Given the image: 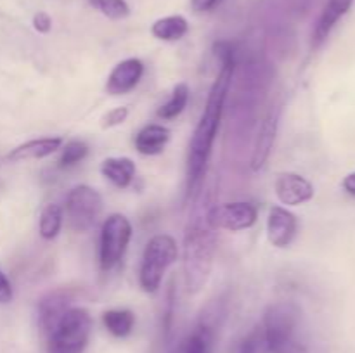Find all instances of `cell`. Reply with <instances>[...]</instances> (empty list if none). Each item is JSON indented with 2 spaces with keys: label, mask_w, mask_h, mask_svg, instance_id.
Returning <instances> with one entry per match:
<instances>
[{
  "label": "cell",
  "mask_w": 355,
  "mask_h": 353,
  "mask_svg": "<svg viewBox=\"0 0 355 353\" xmlns=\"http://www.w3.org/2000/svg\"><path fill=\"white\" fill-rule=\"evenodd\" d=\"M220 64V71L208 93L207 106H205L203 114H201L189 142V152H187V189L189 192L196 189L198 183L203 179L211 149H214L215 137H217L222 113H224L225 99H227L229 89H231L232 76H234L236 61H225Z\"/></svg>",
  "instance_id": "1"
},
{
  "label": "cell",
  "mask_w": 355,
  "mask_h": 353,
  "mask_svg": "<svg viewBox=\"0 0 355 353\" xmlns=\"http://www.w3.org/2000/svg\"><path fill=\"white\" fill-rule=\"evenodd\" d=\"M215 230L205 215L189 218L184 234V280L189 293H200L208 282L215 258Z\"/></svg>",
  "instance_id": "2"
},
{
  "label": "cell",
  "mask_w": 355,
  "mask_h": 353,
  "mask_svg": "<svg viewBox=\"0 0 355 353\" xmlns=\"http://www.w3.org/2000/svg\"><path fill=\"white\" fill-rule=\"evenodd\" d=\"M92 315L82 307H69L49 334L47 353H83L92 332Z\"/></svg>",
  "instance_id": "3"
},
{
  "label": "cell",
  "mask_w": 355,
  "mask_h": 353,
  "mask_svg": "<svg viewBox=\"0 0 355 353\" xmlns=\"http://www.w3.org/2000/svg\"><path fill=\"white\" fill-rule=\"evenodd\" d=\"M179 249L172 235L158 234L149 239L142 253L139 282L146 293H156L162 286L163 275L175 263Z\"/></svg>",
  "instance_id": "4"
},
{
  "label": "cell",
  "mask_w": 355,
  "mask_h": 353,
  "mask_svg": "<svg viewBox=\"0 0 355 353\" xmlns=\"http://www.w3.org/2000/svg\"><path fill=\"white\" fill-rule=\"evenodd\" d=\"M260 325L266 332L269 352L277 353L284 346L300 339V310L290 301H277L267 308Z\"/></svg>",
  "instance_id": "5"
},
{
  "label": "cell",
  "mask_w": 355,
  "mask_h": 353,
  "mask_svg": "<svg viewBox=\"0 0 355 353\" xmlns=\"http://www.w3.org/2000/svg\"><path fill=\"white\" fill-rule=\"evenodd\" d=\"M71 230L89 232L96 227L103 213V197L89 185H76L68 192L62 208Z\"/></svg>",
  "instance_id": "6"
},
{
  "label": "cell",
  "mask_w": 355,
  "mask_h": 353,
  "mask_svg": "<svg viewBox=\"0 0 355 353\" xmlns=\"http://www.w3.org/2000/svg\"><path fill=\"white\" fill-rule=\"evenodd\" d=\"M132 239V224L121 213H113L104 220L101 228L99 262L101 269L111 270L121 262Z\"/></svg>",
  "instance_id": "7"
},
{
  "label": "cell",
  "mask_w": 355,
  "mask_h": 353,
  "mask_svg": "<svg viewBox=\"0 0 355 353\" xmlns=\"http://www.w3.org/2000/svg\"><path fill=\"white\" fill-rule=\"evenodd\" d=\"M205 217L214 230L239 232L255 225L259 211L252 203L236 201V203L215 204L207 211Z\"/></svg>",
  "instance_id": "8"
},
{
  "label": "cell",
  "mask_w": 355,
  "mask_h": 353,
  "mask_svg": "<svg viewBox=\"0 0 355 353\" xmlns=\"http://www.w3.org/2000/svg\"><path fill=\"white\" fill-rule=\"evenodd\" d=\"M277 199L286 206H298L314 197V185L298 173H281L274 183Z\"/></svg>",
  "instance_id": "9"
},
{
  "label": "cell",
  "mask_w": 355,
  "mask_h": 353,
  "mask_svg": "<svg viewBox=\"0 0 355 353\" xmlns=\"http://www.w3.org/2000/svg\"><path fill=\"white\" fill-rule=\"evenodd\" d=\"M142 75H144V64L141 59H125L118 62L107 76L106 92L111 96H123L139 85Z\"/></svg>",
  "instance_id": "10"
},
{
  "label": "cell",
  "mask_w": 355,
  "mask_h": 353,
  "mask_svg": "<svg viewBox=\"0 0 355 353\" xmlns=\"http://www.w3.org/2000/svg\"><path fill=\"white\" fill-rule=\"evenodd\" d=\"M297 234V217L283 206H272L267 218V237L276 248H286Z\"/></svg>",
  "instance_id": "11"
},
{
  "label": "cell",
  "mask_w": 355,
  "mask_h": 353,
  "mask_svg": "<svg viewBox=\"0 0 355 353\" xmlns=\"http://www.w3.org/2000/svg\"><path fill=\"white\" fill-rule=\"evenodd\" d=\"M71 303V298H69L68 291L58 289L52 291V293L45 294L40 301H38L37 307V320L38 327L44 334H51V331L54 329V325L58 324L59 318L62 317L66 310L69 308Z\"/></svg>",
  "instance_id": "12"
},
{
  "label": "cell",
  "mask_w": 355,
  "mask_h": 353,
  "mask_svg": "<svg viewBox=\"0 0 355 353\" xmlns=\"http://www.w3.org/2000/svg\"><path fill=\"white\" fill-rule=\"evenodd\" d=\"M279 107H272V109L267 113V116L262 120L260 125L259 135L255 138V145H253V154H252V168L260 170L263 168V165L269 159L270 152H272L274 141H276L277 134V125H279Z\"/></svg>",
  "instance_id": "13"
},
{
  "label": "cell",
  "mask_w": 355,
  "mask_h": 353,
  "mask_svg": "<svg viewBox=\"0 0 355 353\" xmlns=\"http://www.w3.org/2000/svg\"><path fill=\"white\" fill-rule=\"evenodd\" d=\"M352 3L354 0H326L318 21H315L314 31H312V47L318 48L319 45L324 44L333 28L349 12Z\"/></svg>",
  "instance_id": "14"
},
{
  "label": "cell",
  "mask_w": 355,
  "mask_h": 353,
  "mask_svg": "<svg viewBox=\"0 0 355 353\" xmlns=\"http://www.w3.org/2000/svg\"><path fill=\"white\" fill-rule=\"evenodd\" d=\"M215 329H217V322L205 317L175 346V350L172 353H211L215 341Z\"/></svg>",
  "instance_id": "15"
},
{
  "label": "cell",
  "mask_w": 355,
  "mask_h": 353,
  "mask_svg": "<svg viewBox=\"0 0 355 353\" xmlns=\"http://www.w3.org/2000/svg\"><path fill=\"white\" fill-rule=\"evenodd\" d=\"M62 147L61 137H44L33 138L24 144L17 145L7 154L10 161H30V159H42L47 156L54 154L58 149Z\"/></svg>",
  "instance_id": "16"
},
{
  "label": "cell",
  "mask_w": 355,
  "mask_h": 353,
  "mask_svg": "<svg viewBox=\"0 0 355 353\" xmlns=\"http://www.w3.org/2000/svg\"><path fill=\"white\" fill-rule=\"evenodd\" d=\"M170 141V130L163 125H148L135 135V149L144 156H156L163 152Z\"/></svg>",
  "instance_id": "17"
},
{
  "label": "cell",
  "mask_w": 355,
  "mask_h": 353,
  "mask_svg": "<svg viewBox=\"0 0 355 353\" xmlns=\"http://www.w3.org/2000/svg\"><path fill=\"white\" fill-rule=\"evenodd\" d=\"M101 173L118 189H125L135 176V163L130 158H106L101 165Z\"/></svg>",
  "instance_id": "18"
},
{
  "label": "cell",
  "mask_w": 355,
  "mask_h": 353,
  "mask_svg": "<svg viewBox=\"0 0 355 353\" xmlns=\"http://www.w3.org/2000/svg\"><path fill=\"white\" fill-rule=\"evenodd\" d=\"M103 324L114 338H127L134 331L135 315L127 308H113L103 314Z\"/></svg>",
  "instance_id": "19"
},
{
  "label": "cell",
  "mask_w": 355,
  "mask_h": 353,
  "mask_svg": "<svg viewBox=\"0 0 355 353\" xmlns=\"http://www.w3.org/2000/svg\"><path fill=\"white\" fill-rule=\"evenodd\" d=\"M189 31V23L184 16H166L155 21L151 26V33L158 40L177 42Z\"/></svg>",
  "instance_id": "20"
},
{
  "label": "cell",
  "mask_w": 355,
  "mask_h": 353,
  "mask_svg": "<svg viewBox=\"0 0 355 353\" xmlns=\"http://www.w3.org/2000/svg\"><path fill=\"white\" fill-rule=\"evenodd\" d=\"M62 218H64V211L59 204L51 203L42 210L40 213V224H38V232H40L42 239L51 241L59 234L62 227Z\"/></svg>",
  "instance_id": "21"
},
{
  "label": "cell",
  "mask_w": 355,
  "mask_h": 353,
  "mask_svg": "<svg viewBox=\"0 0 355 353\" xmlns=\"http://www.w3.org/2000/svg\"><path fill=\"white\" fill-rule=\"evenodd\" d=\"M187 100H189V87L186 83H179L173 87L170 99L158 109V116L163 120H173L182 113L184 107L187 106Z\"/></svg>",
  "instance_id": "22"
},
{
  "label": "cell",
  "mask_w": 355,
  "mask_h": 353,
  "mask_svg": "<svg viewBox=\"0 0 355 353\" xmlns=\"http://www.w3.org/2000/svg\"><path fill=\"white\" fill-rule=\"evenodd\" d=\"M234 353H270L269 343H267L262 325H257L245 338L239 339L234 348Z\"/></svg>",
  "instance_id": "23"
},
{
  "label": "cell",
  "mask_w": 355,
  "mask_h": 353,
  "mask_svg": "<svg viewBox=\"0 0 355 353\" xmlns=\"http://www.w3.org/2000/svg\"><path fill=\"white\" fill-rule=\"evenodd\" d=\"M89 154V147L85 142L82 141H69L62 145L61 158H59V166L61 168H71V166L78 165L85 159Z\"/></svg>",
  "instance_id": "24"
},
{
  "label": "cell",
  "mask_w": 355,
  "mask_h": 353,
  "mask_svg": "<svg viewBox=\"0 0 355 353\" xmlns=\"http://www.w3.org/2000/svg\"><path fill=\"white\" fill-rule=\"evenodd\" d=\"M94 9L110 19H125L130 14V7L125 0H89Z\"/></svg>",
  "instance_id": "25"
},
{
  "label": "cell",
  "mask_w": 355,
  "mask_h": 353,
  "mask_svg": "<svg viewBox=\"0 0 355 353\" xmlns=\"http://www.w3.org/2000/svg\"><path fill=\"white\" fill-rule=\"evenodd\" d=\"M128 116V109L125 106L121 107H114V109L107 111L106 114L103 116V128H113L118 127V125L123 123Z\"/></svg>",
  "instance_id": "26"
},
{
  "label": "cell",
  "mask_w": 355,
  "mask_h": 353,
  "mask_svg": "<svg viewBox=\"0 0 355 353\" xmlns=\"http://www.w3.org/2000/svg\"><path fill=\"white\" fill-rule=\"evenodd\" d=\"M33 28L38 31V33H49L52 28V19L47 12L40 10L33 16Z\"/></svg>",
  "instance_id": "27"
},
{
  "label": "cell",
  "mask_w": 355,
  "mask_h": 353,
  "mask_svg": "<svg viewBox=\"0 0 355 353\" xmlns=\"http://www.w3.org/2000/svg\"><path fill=\"white\" fill-rule=\"evenodd\" d=\"M12 286H10L6 273H2V270H0V303H9L12 300Z\"/></svg>",
  "instance_id": "28"
},
{
  "label": "cell",
  "mask_w": 355,
  "mask_h": 353,
  "mask_svg": "<svg viewBox=\"0 0 355 353\" xmlns=\"http://www.w3.org/2000/svg\"><path fill=\"white\" fill-rule=\"evenodd\" d=\"M222 0H191V7L194 12H208V10L215 9Z\"/></svg>",
  "instance_id": "29"
},
{
  "label": "cell",
  "mask_w": 355,
  "mask_h": 353,
  "mask_svg": "<svg viewBox=\"0 0 355 353\" xmlns=\"http://www.w3.org/2000/svg\"><path fill=\"white\" fill-rule=\"evenodd\" d=\"M342 185H343V189H345L347 192L350 194V196L355 197V172L349 173V175H347L345 179H343Z\"/></svg>",
  "instance_id": "30"
}]
</instances>
